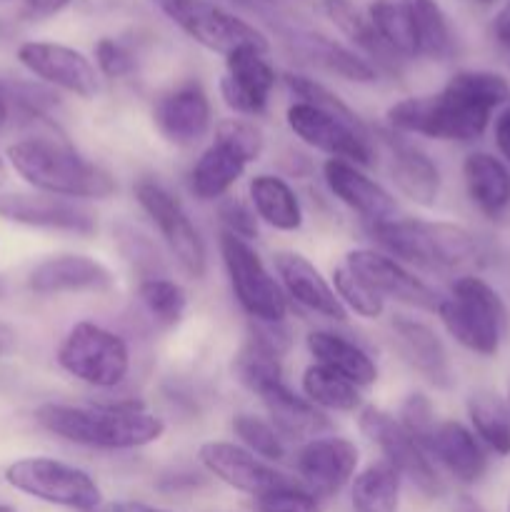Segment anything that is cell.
I'll list each match as a JSON object with an SVG mask.
<instances>
[{
    "label": "cell",
    "mask_w": 510,
    "mask_h": 512,
    "mask_svg": "<svg viewBox=\"0 0 510 512\" xmlns=\"http://www.w3.org/2000/svg\"><path fill=\"white\" fill-rule=\"evenodd\" d=\"M510 103V83L493 70H458L433 95H413L385 113L393 133L470 143L483 138L493 110Z\"/></svg>",
    "instance_id": "obj_1"
},
{
    "label": "cell",
    "mask_w": 510,
    "mask_h": 512,
    "mask_svg": "<svg viewBox=\"0 0 510 512\" xmlns=\"http://www.w3.org/2000/svg\"><path fill=\"white\" fill-rule=\"evenodd\" d=\"M8 163L30 188L68 200H108L118 183L103 165L83 158L63 135L33 133L8 145Z\"/></svg>",
    "instance_id": "obj_2"
},
{
    "label": "cell",
    "mask_w": 510,
    "mask_h": 512,
    "mask_svg": "<svg viewBox=\"0 0 510 512\" xmlns=\"http://www.w3.org/2000/svg\"><path fill=\"white\" fill-rule=\"evenodd\" d=\"M35 423L45 433L90 450H138L158 443L165 423L145 413L140 403L78 405L45 403L35 410Z\"/></svg>",
    "instance_id": "obj_3"
},
{
    "label": "cell",
    "mask_w": 510,
    "mask_h": 512,
    "mask_svg": "<svg viewBox=\"0 0 510 512\" xmlns=\"http://www.w3.org/2000/svg\"><path fill=\"white\" fill-rule=\"evenodd\" d=\"M370 235L390 258L430 273H455L480 258V243L468 228L445 220L390 218L370 225Z\"/></svg>",
    "instance_id": "obj_4"
},
{
    "label": "cell",
    "mask_w": 510,
    "mask_h": 512,
    "mask_svg": "<svg viewBox=\"0 0 510 512\" xmlns=\"http://www.w3.org/2000/svg\"><path fill=\"white\" fill-rule=\"evenodd\" d=\"M438 315L450 338L483 358L498 355L503 343L508 310L493 285L475 275H463L450 285L448 298L440 300Z\"/></svg>",
    "instance_id": "obj_5"
},
{
    "label": "cell",
    "mask_w": 510,
    "mask_h": 512,
    "mask_svg": "<svg viewBox=\"0 0 510 512\" xmlns=\"http://www.w3.org/2000/svg\"><path fill=\"white\" fill-rule=\"evenodd\" d=\"M58 365L90 388L110 390L128 378L130 348L113 330L80 320L60 340Z\"/></svg>",
    "instance_id": "obj_6"
},
{
    "label": "cell",
    "mask_w": 510,
    "mask_h": 512,
    "mask_svg": "<svg viewBox=\"0 0 510 512\" xmlns=\"http://www.w3.org/2000/svg\"><path fill=\"white\" fill-rule=\"evenodd\" d=\"M5 483L40 503L73 512H95L103 505V490L95 478L75 465L55 458H20L5 468Z\"/></svg>",
    "instance_id": "obj_7"
},
{
    "label": "cell",
    "mask_w": 510,
    "mask_h": 512,
    "mask_svg": "<svg viewBox=\"0 0 510 512\" xmlns=\"http://www.w3.org/2000/svg\"><path fill=\"white\" fill-rule=\"evenodd\" d=\"M220 258H223L235 300L250 315V320L285 323L288 295H285L280 280H275V275L265 268L263 258L255 253L253 245L223 230L220 233Z\"/></svg>",
    "instance_id": "obj_8"
},
{
    "label": "cell",
    "mask_w": 510,
    "mask_h": 512,
    "mask_svg": "<svg viewBox=\"0 0 510 512\" xmlns=\"http://www.w3.org/2000/svg\"><path fill=\"white\" fill-rule=\"evenodd\" d=\"M160 8L190 40L210 53L228 58L243 48H255L260 53L270 50L263 30L213 0H163Z\"/></svg>",
    "instance_id": "obj_9"
},
{
    "label": "cell",
    "mask_w": 510,
    "mask_h": 512,
    "mask_svg": "<svg viewBox=\"0 0 510 512\" xmlns=\"http://www.w3.org/2000/svg\"><path fill=\"white\" fill-rule=\"evenodd\" d=\"M135 200L153 220L160 238L165 240L170 255L178 260L183 273L195 280L203 278L208 273V248L190 215L185 213L183 203L155 180H140L135 185Z\"/></svg>",
    "instance_id": "obj_10"
},
{
    "label": "cell",
    "mask_w": 510,
    "mask_h": 512,
    "mask_svg": "<svg viewBox=\"0 0 510 512\" xmlns=\"http://www.w3.org/2000/svg\"><path fill=\"white\" fill-rule=\"evenodd\" d=\"M358 425L360 433L383 453L385 463L393 465L400 473V478L410 480L428 498H440L443 495V480H440L433 460L425 453L423 445L400 425L398 418L370 405V408L360 413Z\"/></svg>",
    "instance_id": "obj_11"
},
{
    "label": "cell",
    "mask_w": 510,
    "mask_h": 512,
    "mask_svg": "<svg viewBox=\"0 0 510 512\" xmlns=\"http://www.w3.org/2000/svg\"><path fill=\"white\" fill-rule=\"evenodd\" d=\"M285 123L293 130L295 138H300L310 148L323 150L330 158L348 160L360 168L373 165L375 148L363 120L340 118L328 110L295 100L285 113Z\"/></svg>",
    "instance_id": "obj_12"
},
{
    "label": "cell",
    "mask_w": 510,
    "mask_h": 512,
    "mask_svg": "<svg viewBox=\"0 0 510 512\" xmlns=\"http://www.w3.org/2000/svg\"><path fill=\"white\" fill-rule=\"evenodd\" d=\"M18 60L48 88L65 90L83 100L98 95V68L88 55L70 45L53 43V40H28L18 48Z\"/></svg>",
    "instance_id": "obj_13"
},
{
    "label": "cell",
    "mask_w": 510,
    "mask_h": 512,
    "mask_svg": "<svg viewBox=\"0 0 510 512\" xmlns=\"http://www.w3.org/2000/svg\"><path fill=\"white\" fill-rule=\"evenodd\" d=\"M0 218L73 235H93L98 230V215L88 205L45 193H0Z\"/></svg>",
    "instance_id": "obj_14"
},
{
    "label": "cell",
    "mask_w": 510,
    "mask_h": 512,
    "mask_svg": "<svg viewBox=\"0 0 510 512\" xmlns=\"http://www.w3.org/2000/svg\"><path fill=\"white\" fill-rule=\"evenodd\" d=\"M345 268L353 270L365 285L375 290L380 298H393L398 303L413 305V308L423 310H438L440 295L430 288L428 283H423L420 278H415V273H410L400 260L390 258V255L378 253V250L370 248H355L345 255Z\"/></svg>",
    "instance_id": "obj_15"
},
{
    "label": "cell",
    "mask_w": 510,
    "mask_h": 512,
    "mask_svg": "<svg viewBox=\"0 0 510 512\" xmlns=\"http://www.w3.org/2000/svg\"><path fill=\"white\" fill-rule=\"evenodd\" d=\"M200 465L208 470L213 478L225 483L228 488L238 490V493L258 498V495L270 493L275 488L293 483L288 475L275 470L273 465L260 460L250 450H245L238 443H225V440H210L203 443L198 450Z\"/></svg>",
    "instance_id": "obj_16"
},
{
    "label": "cell",
    "mask_w": 510,
    "mask_h": 512,
    "mask_svg": "<svg viewBox=\"0 0 510 512\" xmlns=\"http://www.w3.org/2000/svg\"><path fill=\"white\" fill-rule=\"evenodd\" d=\"M358 445L348 438H313L295 455V470L313 495H338L358 468Z\"/></svg>",
    "instance_id": "obj_17"
},
{
    "label": "cell",
    "mask_w": 510,
    "mask_h": 512,
    "mask_svg": "<svg viewBox=\"0 0 510 512\" xmlns=\"http://www.w3.org/2000/svg\"><path fill=\"white\" fill-rule=\"evenodd\" d=\"M265 55L268 53H260L255 48H243L225 58L220 95L225 105L238 115H260L268 108L278 73Z\"/></svg>",
    "instance_id": "obj_18"
},
{
    "label": "cell",
    "mask_w": 510,
    "mask_h": 512,
    "mask_svg": "<svg viewBox=\"0 0 510 512\" xmlns=\"http://www.w3.org/2000/svg\"><path fill=\"white\" fill-rule=\"evenodd\" d=\"M153 123L173 145H195L208 135L213 123L210 98L200 83H183L153 103Z\"/></svg>",
    "instance_id": "obj_19"
},
{
    "label": "cell",
    "mask_w": 510,
    "mask_h": 512,
    "mask_svg": "<svg viewBox=\"0 0 510 512\" xmlns=\"http://www.w3.org/2000/svg\"><path fill=\"white\" fill-rule=\"evenodd\" d=\"M115 278L100 260L90 255L63 253L40 260L28 275V288L35 295L63 293H105L113 288Z\"/></svg>",
    "instance_id": "obj_20"
},
{
    "label": "cell",
    "mask_w": 510,
    "mask_h": 512,
    "mask_svg": "<svg viewBox=\"0 0 510 512\" xmlns=\"http://www.w3.org/2000/svg\"><path fill=\"white\" fill-rule=\"evenodd\" d=\"M273 263L288 298L320 318L335 320V323H343L348 318V310L335 295L333 283H328V278L305 255L295 250H280L273 255Z\"/></svg>",
    "instance_id": "obj_21"
},
{
    "label": "cell",
    "mask_w": 510,
    "mask_h": 512,
    "mask_svg": "<svg viewBox=\"0 0 510 512\" xmlns=\"http://www.w3.org/2000/svg\"><path fill=\"white\" fill-rule=\"evenodd\" d=\"M323 180L328 185L330 193L350 208L353 213H358L360 218L368 220L370 225L380 223V220L395 218V198L383 188L380 183H375L373 178L360 170V165L348 163V160L328 158L323 163Z\"/></svg>",
    "instance_id": "obj_22"
},
{
    "label": "cell",
    "mask_w": 510,
    "mask_h": 512,
    "mask_svg": "<svg viewBox=\"0 0 510 512\" xmlns=\"http://www.w3.org/2000/svg\"><path fill=\"white\" fill-rule=\"evenodd\" d=\"M425 453L438 460L458 483L475 485L488 473V455L473 430L458 420H443L425 440Z\"/></svg>",
    "instance_id": "obj_23"
},
{
    "label": "cell",
    "mask_w": 510,
    "mask_h": 512,
    "mask_svg": "<svg viewBox=\"0 0 510 512\" xmlns=\"http://www.w3.org/2000/svg\"><path fill=\"white\" fill-rule=\"evenodd\" d=\"M395 343L405 363L423 375L435 388H450L453 385V365H450L448 350L443 340L430 325L408 315H395L393 318Z\"/></svg>",
    "instance_id": "obj_24"
},
{
    "label": "cell",
    "mask_w": 510,
    "mask_h": 512,
    "mask_svg": "<svg viewBox=\"0 0 510 512\" xmlns=\"http://www.w3.org/2000/svg\"><path fill=\"white\" fill-rule=\"evenodd\" d=\"M388 153L390 178H393L395 188L410 203L423 205V208L438 203L440 185H443L438 163L425 150H420L418 145L395 138V135H388Z\"/></svg>",
    "instance_id": "obj_25"
},
{
    "label": "cell",
    "mask_w": 510,
    "mask_h": 512,
    "mask_svg": "<svg viewBox=\"0 0 510 512\" xmlns=\"http://www.w3.org/2000/svg\"><path fill=\"white\" fill-rule=\"evenodd\" d=\"M305 345H308L315 363L338 373L340 378L353 383L355 388H370V385L378 383L375 360L370 358L368 350H363L345 335L330 333V330H313L305 338Z\"/></svg>",
    "instance_id": "obj_26"
},
{
    "label": "cell",
    "mask_w": 510,
    "mask_h": 512,
    "mask_svg": "<svg viewBox=\"0 0 510 512\" xmlns=\"http://www.w3.org/2000/svg\"><path fill=\"white\" fill-rule=\"evenodd\" d=\"M258 398L263 400L265 410L270 415V423L275 425L283 438L293 440H313L318 438V433H323L328 428V420H325L323 410L315 408L310 400L300 398L293 390L285 385V380L278 383L265 385L258 393Z\"/></svg>",
    "instance_id": "obj_27"
},
{
    "label": "cell",
    "mask_w": 510,
    "mask_h": 512,
    "mask_svg": "<svg viewBox=\"0 0 510 512\" xmlns=\"http://www.w3.org/2000/svg\"><path fill=\"white\" fill-rule=\"evenodd\" d=\"M463 183L470 203L488 218L510 208V168L490 153H470L463 160Z\"/></svg>",
    "instance_id": "obj_28"
},
{
    "label": "cell",
    "mask_w": 510,
    "mask_h": 512,
    "mask_svg": "<svg viewBox=\"0 0 510 512\" xmlns=\"http://www.w3.org/2000/svg\"><path fill=\"white\" fill-rule=\"evenodd\" d=\"M293 45L308 63L318 65V68L328 70V73L338 75L348 83L368 85L378 80V68L370 60H365L358 50L335 43L328 35L303 30V33L293 35Z\"/></svg>",
    "instance_id": "obj_29"
},
{
    "label": "cell",
    "mask_w": 510,
    "mask_h": 512,
    "mask_svg": "<svg viewBox=\"0 0 510 512\" xmlns=\"http://www.w3.org/2000/svg\"><path fill=\"white\" fill-rule=\"evenodd\" d=\"M245 168H248V163L243 158H238L233 150L213 140V145L205 148L200 158L193 163V168H190V193L198 200H203V203L220 200L243 178Z\"/></svg>",
    "instance_id": "obj_30"
},
{
    "label": "cell",
    "mask_w": 510,
    "mask_h": 512,
    "mask_svg": "<svg viewBox=\"0 0 510 512\" xmlns=\"http://www.w3.org/2000/svg\"><path fill=\"white\" fill-rule=\"evenodd\" d=\"M248 195L255 215L270 228L293 233L303 225V205H300L295 190L278 175H255L248 185Z\"/></svg>",
    "instance_id": "obj_31"
},
{
    "label": "cell",
    "mask_w": 510,
    "mask_h": 512,
    "mask_svg": "<svg viewBox=\"0 0 510 512\" xmlns=\"http://www.w3.org/2000/svg\"><path fill=\"white\" fill-rule=\"evenodd\" d=\"M413 28L415 55L428 60H450L455 55V33L438 0H403Z\"/></svg>",
    "instance_id": "obj_32"
},
{
    "label": "cell",
    "mask_w": 510,
    "mask_h": 512,
    "mask_svg": "<svg viewBox=\"0 0 510 512\" xmlns=\"http://www.w3.org/2000/svg\"><path fill=\"white\" fill-rule=\"evenodd\" d=\"M323 10L328 15L330 23L360 50L365 60L375 65V68H398L400 58H395L385 43L380 40V35L375 33L373 23H370L368 13H360L350 0H323Z\"/></svg>",
    "instance_id": "obj_33"
},
{
    "label": "cell",
    "mask_w": 510,
    "mask_h": 512,
    "mask_svg": "<svg viewBox=\"0 0 510 512\" xmlns=\"http://www.w3.org/2000/svg\"><path fill=\"white\" fill-rule=\"evenodd\" d=\"M468 418L473 433L495 455H510V405L493 390H475L468 398Z\"/></svg>",
    "instance_id": "obj_34"
},
{
    "label": "cell",
    "mask_w": 510,
    "mask_h": 512,
    "mask_svg": "<svg viewBox=\"0 0 510 512\" xmlns=\"http://www.w3.org/2000/svg\"><path fill=\"white\" fill-rule=\"evenodd\" d=\"M400 480L398 470L385 460L360 470L350 488L353 512H398Z\"/></svg>",
    "instance_id": "obj_35"
},
{
    "label": "cell",
    "mask_w": 510,
    "mask_h": 512,
    "mask_svg": "<svg viewBox=\"0 0 510 512\" xmlns=\"http://www.w3.org/2000/svg\"><path fill=\"white\" fill-rule=\"evenodd\" d=\"M300 388H303V398L310 400L318 410L353 413L363 403V398H360L358 388L353 383H348L338 373H333V370L323 368L318 363L305 368L303 378H300Z\"/></svg>",
    "instance_id": "obj_36"
},
{
    "label": "cell",
    "mask_w": 510,
    "mask_h": 512,
    "mask_svg": "<svg viewBox=\"0 0 510 512\" xmlns=\"http://www.w3.org/2000/svg\"><path fill=\"white\" fill-rule=\"evenodd\" d=\"M368 18L373 23L375 33L385 43V48L400 60H413L415 55V40L413 28H410L408 10H405L403 0H373L368 5Z\"/></svg>",
    "instance_id": "obj_37"
},
{
    "label": "cell",
    "mask_w": 510,
    "mask_h": 512,
    "mask_svg": "<svg viewBox=\"0 0 510 512\" xmlns=\"http://www.w3.org/2000/svg\"><path fill=\"white\" fill-rule=\"evenodd\" d=\"M138 298L160 325H175L188 308L185 290L175 280L158 278V275H148L145 280H140Z\"/></svg>",
    "instance_id": "obj_38"
},
{
    "label": "cell",
    "mask_w": 510,
    "mask_h": 512,
    "mask_svg": "<svg viewBox=\"0 0 510 512\" xmlns=\"http://www.w3.org/2000/svg\"><path fill=\"white\" fill-rule=\"evenodd\" d=\"M235 378L245 385L248 390H253L255 395L270 383H278L283 380V365H280V355H275L273 350L263 348L260 343L248 338V343L240 348V353L235 355Z\"/></svg>",
    "instance_id": "obj_39"
},
{
    "label": "cell",
    "mask_w": 510,
    "mask_h": 512,
    "mask_svg": "<svg viewBox=\"0 0 510 512\" xmlns=\"http://www.w3.org/2000/svg\"><path fill=\"white\" fill-rule=\"evenodd\" d=\"M233 433L245 450L258 455L265 463H280V460H285L283 435L268 420L258 418V415L240 413L233 418Z\"/></svg>",
    "instance_id": "obj_40"
},
{
    "label": "cell",
    "mask_w": 510,
    "mask_h": 512,
    "mask_svg": "<svg viewBox=\"0 0 510 512\" xmlns=\"http://www.w3.org/2000/svg\"><path fill=\"white\" fill-rule=\"evenodd\" d=\"M330 283H333L335 295H338L345 310H353L355 315L365 320H378L385 313V300L370 285H365L353 270L345 268V265L333 270Z\"/></svg>",
    "instance_id": "obj_41"
},
{
    "label": "cell",
    "mask_w": 510,
    "mask_h": 512,
    "mask_svg": "<svg viewBox=\"0 0 510 512\" xmlns=\"http://www.w3.org/2000/svg\"><path fill=\"white\" fill-rule=\"evenodd\" d=\"M215 143L233 150L245 163H253L263 153V133L250 120L225 118L215 125Z\"/></svg>",
    "instance_id": "obj_42"
},
{
    "label": "cell",
    "mask_w": 510,
    "mask_h": 512,
    "mask_svg": "<svg viewBox=\"0 0 510 512\" xmlns=\"http://www.w3.org/2000/svg\"><path fill=\"white\" fill-rule=\"evenodd\" d=\"M285 88L290 90V95L298 98V103H308L315 105V108H323L328 113L340 115V118H348V120H360L348 105L340 100V95H335L333 90L325 88L323 83L318 80L308 78V75H298V73H285Z\"/></svg>",
    "instance_id": "obj_43"
},
{
    "label": "cell",
    "mask_w": 510,
    "mask_h": 512,
    "mask_svg": "<svg viewBox=\"0 0 510 512\" xmlns=\"http://www.w3.org/2000/svg\"><path fill=\"white\" fill-rule=\"evenodd\" d=\"M253 508L255 512H323L318 495L295 483L258 495L253 498Z\"/></svg>",
    "instance_id": "obj_44"
},
{
    "label": "cell",
    "mask_w": 510,
    "mask_h": 512,
    "mask_svg": "<svg viewBox=\"0 0 510 512\" xmlns=\"http://www.w3.org/2000/svg\"><path fill=\"white\" fill-rule=\"evenodd\" d=\"M398 420H400V425H403V428L408 430V433L413 435V438L418 440L425 450V440L430 438L433 428L438 425V420H435L433 403H430L423 393L408 395V398L403 400V405H400Z\"/></svg>",
    "instance_id": "obj_45"
},
{
    "label": "cell",
    "mask_w": 510,
    "mask_h": 512,
    "mask_svg": "<svg viewBox=\"0 0 510 512\" xmlns=\"http://www.w3.org/2000/svg\"><path fill=\"white\" fill-rule=\"evenodd\" d=\"M95 68L103 73L105 78H125L135 70V58L123 43L113 38H100L95 43Z\"/></svg>",
    "instance_id": "obj_46"
},
{
    "label": "cell",
    "mask_w": 510,
    "mask_h": 512,
    "mask_svg": "<svg viewBox=\"0 0 510 512\" xmlns=\"http://www.w3.org/2000/svg\"><path fill=\"white\" fill-rule=\"evenodd\" d=\"M220 223H223L225 233L235 235L240 240H253L258 238V218H255V210H250L248 205L240 203L235 198H225L218 205Z\"/></svg>",
    "instance_id": "obj_47"
},
{
    "label": "cell",
    "mask_w": 510,
    "mask_h": 512,
    "mask_svg": "<svg viewBox=\"0 0 510 512\" xmlns=\"http://www.w3.org/2000/svg\"><path fill=\"white\" fill-rule=\"evenodd\" d=\"M495 145H498L500 155H503V163H508L510 168V103L503 113L495 118Z\"/></svg>",
    "instance_id": "obj_48"
},
{
    "label": "cell",
    "mask_w": 510,
    "mask_h": 512,
    "mask_svg": "<svg viewBox=\"0 0 510 512\" xmlns=\"http://www.w3.org/2000/svg\"><path fill=\"white\" fill-rule=\"evenodd\" d=\"M73 0H23L25 13L30 18H50V15H58L60 10H65Z\"/></svg>",
    "instance_id": "obj_49"
},
{
    "label": "cell",
    "mask_w": 510,
    "mask_h": 512,
    "mask_svg": "<svg viewBox=\"0 0 510 512\" xmlns=\"http://www.w3.org/2000/svg\"><path fill=\"white\" fill-rule=\"evenodd\" d=\"M493 38L498 40V45H503V48L510 50V0L493 18Z\"/></svg>",
    "instance_id": "obj_50"
},
{
    "label": "cell",
    "mask_w": 510,
    "mask_h": 512,
    "mask_svg": "<svg viewBox=\"0 0 510 512\" xmlns=\"http://www.w3.org/2000/svg\"><path fill=\"white\" fill-rule=\"evenodd\" d=\"M13 125V100H10L8 80L0 78V133Z\"/></svg>",
    "instance_id": "obj_51"
},
{
    "label": "cell",
    "mask_w": 510,
    "mask_h": 512,
    "mask_svg": "<svg viewBox=\"0 0 510 512\" xmlns=\"http://www.w3.org/2000/svg\"><path fill=\"white\" fill-rule=\"evenodd\" d=\"M18 350V330L0 320V360L10 358Z\"/></svg>",
    "instance_id": "obj_52"
},
{
    "label": "cell",
    "mask_w": 510,
    "mask_h": 512,
    "mask_svg": "<svg viewBox=\"0 0 510 512\" xmlns=\"http://www.w3.org/2000/svg\"><path fill=\"white\" fill-rule=\"evenodd\" d=\"M110 512H170V510L155 508V505L140 503V500H123V503H115Z\"/></svg>",
    "instance_id": "obj_53"
},
{
    "label": "cell",
    "mask_w": 510,
    "mask_h": 512,
    "mask_svg": "<svg viewBox=\"0 0 510 512\" xmlns=\"http://www.w3.org/2000/svg\"><path fill=\"white\" fill-rule=\"evenodd\" d=\"M455 512H485V510L480 508L470 495H460L458 503H455Z\"/></svg>",
    "instance_id": "obj_54"
},
{
    "label": "cell",
    "mask_w": 510,
    "mask_h": 512,
    "mask_svg": "<svg viewBox=\"0 0 510 512\" xmlns=\"http://www.w3.org/2000/svg\"><path fill=\"white\" fill-rule=\"evenodd\" d=\"M5 293H8V280H5V275L0 273V303L5 300Z\"/></svg>",
    "instance_id": "obj_55"
},
{
    "label": "cell",
    "mask_w": 510,
    "mask_h": 512,
    "mask_svg": "<svg viewBox=\"0 0 510 512\" xmlns=\"http://www.w3.org/2000/svg\"><path fill=\"white\" fill-rule=\"evenodd\" d=\"M0 512H18L13 508V505H8V503H0Z\"/></svg>",
    "instance_id": "obj_56"
},
{
    "label": "cell",
    "mask_w": 510,
    "mask_h": 512,
    "mask_svg": "<svg viewBox=\"0 0 510 512\" xmlns=\"http://www.w3.org/2000/svg\"><path fill=\"white\" fill-rule=\"evenodd\" d=\"M3 178H5V163L3 158H0V183H3Z\"/></svg>",
    "instance_id": "obj_57"
},
{
    "label": "cell",
    "mask_w": 510,
    "mask_h": 512,
    "mask_svg": "<svg viewBox=\"0 0 510 512\" xmlns=\"http://www.w3.org/2000/svg\"><path fill=\"white\" fill-rule=\"evenodd\" d=\"M475 3H480V5H493V3H498V0H475Z\"/></svg>",
    "instance_id": "obj_58"
},
{
    "label": "cell",
    "mask_w": 510,
    "mask_h": 512,
    "mask_svg": "<svg viewBox=\"0 0 510 512\" xmlns=\"http://www.w3.org/2000/svg\"><path fill=\"white\" fill-rule=\"evenodd\" d=\"M508 405H510V385H508Z\"/></svg>",
    "instance_id": "obj_59"
},
{
    "label": "cell",
    "mask_w": 510,
    "mask_h": 512,
    "mask_svg": "<svg viewBox=\"0 0 510 512\" xmlns=\"http://www.w3.org/2000/svg\"><path fill=\"white\" fill-rule=\"evenodd\" d=\"M0 3H8V0H0Z\"/></svg>",
    "instance_id": "obj_60"
},
{
    "label": "cell",
    "mask_w": 510,
    "mask_h": 512,
    "mask_svg": "<svg viewBox=\"0 0 510 512\" xmlns=\"http://www.w3.org/2000/svg\"><path fill=\"white\" fill-rule=\"evenodd\" d=\"M95 512H100V510H95Z\"/></svg>",
    "instance_id": "obj_61"
},
{
    "label": "cell",
    "mask_w": 510,
    "mask_h": 512,
    "mask_svg": "<svg viewBox=\"0 0 510 512\" xmlns=\"http://www.w3.org/2000/svg\"><path fill=\"white\" fill-rule=\"evenodd\" d=\"M160 3H163V0H160Z\"/></svg>",
    "instance_id": "obj_62"
},
{
    "label": "cell",
    "mask_w": 510,
    "mask_h": 512,
    "mask_svg": "<svg viewBox=\"0 0 510 512\" xmlns=\"http://www.w3.org/2000/svg\"><path fill=\"white\" fill-rule=\"evenodd\" d=\"M508 512H510V508H508Z\"/></svg>",
    "instance_id": "obj_63"
}]
</instances>
